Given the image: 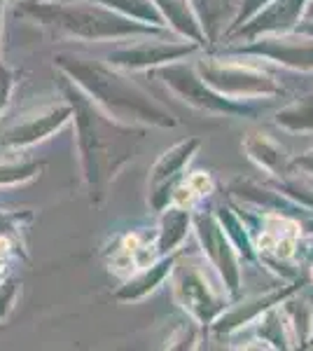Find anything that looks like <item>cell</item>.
I'll return each instance as SVG.
<instances>
[{
	"label": "cell",
	"mask_w": 313,
	"mask_h": 351,
	"mask_svg": "<svg viewBox=\"0 0 313 351\" xmlns=\"http://www.w3.org/2000/svg\"><path fill=\"white\" fill-rule=\"evenodd\" d=\"M195 192H206L210 188V180L206 178V173H197L195 178H192V185H190Z\"/></svg>",
	"instance_id": "1"
},
{
	"label": "cell",
	"mask_w": 313,
	"mask_h": 351,
	"mask_svg": "<svg viewBox=\"0 0 313 351\" xmlns=\"http://www.w3.org/2000/svg\"><path fill=\"white\" fill-rule=\"evenodd\" d=\"M8 248H10V241L8 239H0V258H3L5 253H8Z\"/></svg>",
	"instance_id": "2"
}]
</instances>
